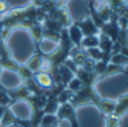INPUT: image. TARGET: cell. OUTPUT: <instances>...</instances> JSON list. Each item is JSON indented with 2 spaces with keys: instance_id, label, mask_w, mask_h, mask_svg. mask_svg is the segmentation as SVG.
I'll use <instances>...</instances> for the list:
<instances>
[{
  "instance_id": "277c9868",
  "label": "cell",
  "mask_w": 128,
  "mask_h": 127,
  "mask_svg": "<svg viewBox=\"0 0 128 127\" xmlns=\"http://www.w3.org/2000/svg\"><path fill=\"white\" fill-rule=\"evenodd\" d=\"M7 92L11 98V100H27L32 96L30 91L25 84L19 86L18 88H15L14 90H9Z\"/></svg>"
},
{
  "instance_id": "603a6c76",
  "label": "cell",
  "mask_w": 128,
  "mask_h": 127,
  "mask_svg": "<svg viewBox=\"0 0 128 127\" xmlns=\"http://www.w3.org/2000/svg\"><path fill=\"white\" fill-rule=\"evenodd\" d=\"M4 110H6V107H4V106H0V118L2 117V115H4Z\"/></svg>"
},
{
  "instance_id": "5bb4252c",
  "label": "cell",
  "mask_w": 128,
  "mask_h": 127,
  "mask_svg": "<svg viewBox=\"0 0 128 127\" xmlns=\"http://www.w3.org/2000/svg\"><path fill=\"white\" fill-rule=\"evenodd\" d=\"M109 62L114 63V64H116V65L124 66V65L128 64V58L125 56L124 54H122V53H115V54H111L110 55Z\"/></svg>"
},
{
  "instance_id": "ffe728a7",
  "label": "cell",
  "mask_w": 128,
  "mask_h": 127,
  "mask_svg": "<svg viewBox=\"0 0 128 127\" xmlns=\"http://www.w3.org/2000/svg\"><path fill=\"white\" fill-rule=\"evenodd\" d=\"M94 66H96V61L91 60V58H86V62L83 63L81 69H83L84 71H88V72H93L94 71Z\"/></svg>"
},
{
  "instance_id": "9c48e42d",
  "label": "cell",
  "mask_w": 128,
  "mask_h": 127,
  "mask_svg": "<svg viewBox=\"0 0 128 127\" xmlns=\"http://www.w3.org/2000/svg\"><path fill=\"white\" fill-rule=\"evenodd\" d=\"M111 46H112V40L106 34L99 33V45H98V47L104 53L110 54Z\"/></svg>"
},
{
  "instance_id": "ba28073f",
  "label": "cell",
  "mask_w": 128,
  "mask_h": 127,
  "mask_svg": "<svg viewBox=\"0 0 128 127\" xmlns=\"http://www.w3.org/2000/svg\"><path fill=\"white\" fill-rule=\"evenodd\" d=\"M97 106L104 114H106L108 116V115L114 114V112H115L116 101L107 100V99H99V101L97 102Z\"/></svg>"
},
{
  "instance_id": "7402d4cb",
  "label": "cell",
  "mask_w": 128,
  "mask_h": 127,
  "mask_svg": "<svg viewBox=\"0 0 128 127\" xmlns=\"http://www.w3.org/2000/svg\"><path fill=\"white\" fill-rule=\"evenodd\" d=\"M46 1V0H32V4H33V6H35V7H40L42 6L43 4H44V2Z\"/></svg>"
},
{
  "instance_id": "6da1fadb",
  "label": "cell",
  "mask_w": 128,
  "mask_h": 127,
  "mask_svg": "<svg viewBox=\"0 0 128 127\" xmlns=\"http://www.w3.org/2000/svg\"><path fill=\"white\" fill-rule=\"evenodd\" d=\"M58 120H68L71 124V127H79L76 122V115H75V109L70 102H65L60 105L56 112Z\"/></svg>"
},
{
  "instance_id": "52a82bcc",
  "label": "cell",
  "mask_w": 128,
  "mask_h": 127,
  "mask_svg": "<svg viewBox=\"0 0 128 127\" xmlns=\"http://www.w3.org/2000/svg\"><path fill=\"white\" fill-rule=\"evenodd\" d=\"M96 11H97V15L99 16V18L104 22H108L111 19L112 10H111V7L108 2H101L100 8L96 9Z\"/></svg>"
},
{
  "instance_id": "8fae6325",
  "label": "cell",
  "mask_w": 128,
  "mask_h": 127,
  "mask_svg": "<svg viewBox=\"0 0 128 127\" xmlns=\"http://www.w3.org/2000/svg\"><path fill=\"white\" fill-rule=\"evenodd\" d=\"M99 45V34L98 35H90V36H84L81 40L80 44V48H90V47H98Z\"/></svg>"
},
{
  "instance_id": "44dd1931",
  "label": "cell",
  "mask_w": 128,
  "mask_h": 127,
  "mask_svg": "<svg viewBox=\"0 0 128 127\" xmlns=\"http://www.w3.org/2000/svg\"><path fill=\"white\" fill-rule=\"evenodd\" d=\"M9 10H10V7L7 4L6 0H0V16L6 14L7 11H9Z\"/></svg>"
},
{
  "instance_id": "5b68a950",
  "label": "cell",
  "mask_w": 128,
  "mask_h": 127,
  "mask_svg": "<svg viewBox=\"0 0 128 127\" xmlns=\"http://www.w3.org/2000/svg\"><path fill=\"white\" fill-rule=\"evenodd\" d=\"M78 26L80 27V29L83 33V36H90V35H98L100 33L99 28L94 25V22H92V19L83 20V22H75Z\"/></svg>"
},
{
  "instance_id": "e0dca14e",
  "label": "cell",
  "mask_w": 128,
  "mask_h": 127,
  "mask_svg": "<svg viewBox=\"0 0 128 127\" xmlns=\"http://www.w3.org/2000/svg\"><path fill=\"white\" fill-rule=\"evenodd\" d=\"M119 72H122V73H125L122 66H120V65H116V64H114V63L109 62L108 65H107V68H106V70H104V72L100 76H111V74H116V73H119Z\"/></svg>"
},
{
  "instance_id": "30bf717a",
  "label": "cell",
  "mask_w": 128,
  "mask_h": 127,
  "mask_svg": "<svg viewBox=\"0 0 128 127\" xmlns=\"http://www.w3.org/2000/svg\"><path fill=\"white\" fill-rule=\"evenodd\" d=\"M127 112H128V94L122 96V98H119V100L116 101V108H115L114 114L122 117Z\"/></svg>"
},
{
  "instance_id": "8992f818",
  "label": "cell",
  "mask_w": 128,
  "mask_h": 127,
  "mask_svg": "<svg viewBox=\"0 0 128 127\" xmlns=\"http://www.w3.org/2000/svg\"><path fill=\"white\" fill-rule=\"evenodd\" d=\"M43 63H44V58H43L40 53H37L29 58V61L26 63V66L33 73H35V72L42 71Z\"/></svg>"
},
{
  "instance_id": "9a60e30c",
  "label": "cell",
  "mask_w": 128,
  "mask_h": 127,
  "mask_svg": "<svg viewBox=\"0 0 128 127\" xmlns=\"http://www.w3.org/2000/svg\"><path fill=\"white\" fill-rule=\"evenodd\" d=\"M66 86H68V90H70L71 92H78L84 87V84L82 83V81L80 80L76 76H75L74 78L71 79Z\"/></svg>"
},
{
  "instance_id": "4fadbf2b",
  "label": "cell",
  "mask_w": 128,
  "mask_h": 127,
  "mask_svg": "<svg viewBox=\"0 0 128 127\" xmlns=\"http://www.w3.org/2000/svg\"><path fill=\"white\" fill-rule=\"evenodd\" d=\"M60 107V104L58 102L56 98H48L45 104L44 108H43V112L44 114H55L58 112V109Z\"/></svg>"
},
{
  "instance_id": "7c38bea8",
  "label": "cell",
  "mask_w": 128,
  "mask_h": 127,
  "mask_svg": "<svg viewBox=\"0 0 128 127\" xmlns=\"http://www.w3.org/2000/svg\"><path fill=\"white\" fill-rule=\"evenodd\" d=\"M16 122H17V117L15 116V114L11 112V109L6 108V110H4L2 117L0 118V127L11 125V124L16 123Z\"/></svg>"
},
{
  "instance_id": "2e32d148",
  "label": "cell",
  "mask_w": 128,
  "mask_h": 127,
  "mask_svg": "<svg viewBox=\"0 0 128 127\" xmlns=\"http://www.w3.org/2000/svg\"><path fill=\"white\" fill-rule=\"evenodd\" d=\"M58 122V118L55 114H44L42 117V120H40V125L53 127Z\"/></svg>"
},
{
  "instance_id": "d6986e66",
  "label": "cell",
  "mask_w": 128,
  "mask_h": 127,
  "mask_svg": "<svg viewBox=\"0 0 128 127\" xmlns=\"http://www.w3.org/2000/svg\"><path fill=\"white\" fill-rule=\"evenodd\" d=\"M11 102V98L9 97L8 92L4 89H0V106L7 107Z\"/></svg>"
},
{
  "instance_id": "7a4b0ae2",
  "label": "cell",
  "mask_w": 128,
  "mask_h": 127,
  "mask_svg": "<svg viewBox=\"0 0 128 127\" xmlns=\"http://www.w3.org/2000/svg\"><path fill=\"white\" fill-rule=\"evenodd\" d=\"M34 80L36 81L38 86H40L42 89H52L54 87V81L52 79V76H50L47 72H36V74L33 76Z\"/></svg>"
},
{
  "instance_id": "ac0fdd59",
  "label": "cell",
  "mask_w": 128,
  "mask_h": 127,
  "mask_svg": "<svg viewBox=\"0 0 128 127\" xmlns=\"http://www.w3.org/2000/svg\"><path fill=\"white\" fill-rule=\"evenodd\" d=\"M17 73L19 74L20 79H22V81H27L28 79H32V78L34 76V73L28 69V68L26 66V64H24V65H19Z\"/></svg>"
},
{
  "instance_id": "3957f363",
  "label": "cell",
  "mask_w": 128,
  "mask_h": 127,
  "mask_svg": "<svg viewBox=\"0 0 128 127\" xmlns=\"http://www.w3.org/2000/svg\"><path fill=\"white\" fill-rule=\"evenodd\" d=\"M66 29H68V37H70L72 44L76 45V47L80 48L81 40H82V38L84 37L82 30L80 29V27L78 26L76 24H71Z\"/></svg>"
},
{
  "instance_id": "cb8c5ba5",
  "label": "cell",
  "mask_w": 128,
  "mask_h": 127,
  "mask_svg": "<svg viewBox=\"0 0 128 127\" xmlns=\"http://www.w3.org/2000/svg\"><path fill=\"white\" fill-rule=\"evenodd\" d=\"M53 127H56V126H53Z\"/></svg>"
}]
</instances>
